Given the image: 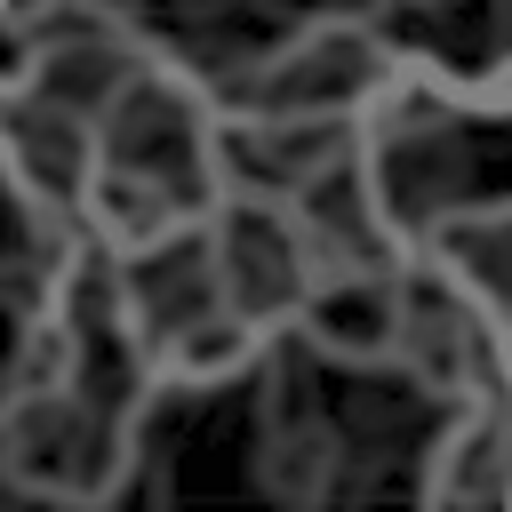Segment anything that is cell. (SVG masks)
<instances>
[{"label": "cell", "instance_id": "cell-1", "mask_svg": "<svg viewBox=\"0 0 512 512\" xmlns=\"http://www.w3.org/2000/svg\"><path fill=\"white\" fill-rule=\"evenodd\" d=\"M224 192H232V160H224V104L208 72L176 48H144L120 96L88 120V184H80L88 240L104 256L160 248L208 224Z\"/></svg>", "mask_w": 512, "mask_h": 512}, {"label": "cell", "instance_id": "cell-2", "mask_svg": "<svg viewBox=\"0 0 512 512\" xmlns=\"http://www.w3.org/2000/svg\"><path fill=\"white\" fill-rule=\"evenodd\" d=\"M104 264H112V312L128 344L144 352V368L160 376V392H216L264 368L272 344L232 312L224 272L208 256V224L160 248H136V256H104Z\"/></svg>", "mask_w": 512, "mask_h": 512}, {"label": "cell", "instance_id": "cell-3", "mask_svg": "<svg viewBox=\"0 0 512 512\" xmlns=\"http://www.w3.org/2000/svg\"><path fill=\"white\" fill-rule=\"evenodd\" d=\"M392 80H400V48L360 8L312 16L288 40H272L264 56L208 72L232 128H360Z\"/></svg>", "mask_w": 512, "mask_h": 512}, {"label": "cell", "instance_id": "cell-4", "mask_svg": "<svg viewBox=\"0 0 512 512\" xmlns=\"http://www.w3.org/2000/svg\"><path fill=\"white\" fill-rule=\"evenodd\" d=\"M0 456H8V480L24 496H48V504H112L136 488V464H144V416L56 376V384H32V392H8V432H0Z\"/></svg>", "mask_w": 512, "mask_h": 512}, {"label": "cell", "instance_id": "cell-5", "mask_svg": "<svg viewBox=\"0 0 512 512\" xmlns=\"http://www.w3.org/2000/svg\"><path fill=\"white\" fill-rule=\"evenodd\" d=\"M408 272V264H400ZM400 272L392 280H344V288H320L312 312H304V344H320L328 360H392V328H400Z\"/></svg>", "mask_w": 512, "mask_h": 512}]
</instances>
